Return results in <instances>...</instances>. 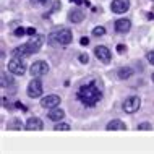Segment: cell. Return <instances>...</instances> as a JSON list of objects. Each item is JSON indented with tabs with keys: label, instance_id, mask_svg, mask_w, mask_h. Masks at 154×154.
I'll return each mask as SVG.
<instances>
[{
	"label": "cell",
	"instance_id": "1",
	"mask_svg": "<svg viewBox=\"0 0 154 154\" xmlns=\"http://www.w3.org/2000/svg\"><path fill=\"white\" fill-rule=\"evenodd\" d=\"M78 101H80L85 107H94L96 104L102 99V93L101 89L97 88L96 81H89L88 85H83L80 89H78Z\"/></svg>",
	"mask_w": 154,
	"mask_h": 154
},
{
	"label": "cell",
	"instance_id": "2",
	"mask_svg": "<svg viewBox=\"0 0 154 154\" xmlns=\"http://www.w3.org/2000/svg\"><path fill=\"white\" fill-rule=\"evenodd\" d=\"M42 42H44V37L36 34V36H32V39L29 41V42H24L23 45L13 49L11 55L13 57H29V55L36 54L41 47H42Z\"/></svg>",
	"mask_w": 154,
	"mask_h": 154
},
{
	"label": "cell",
	"instance_id": "3",
	"mask_svg": "<svg viewBox=\"0 0 154 154\" xmlns=\"http://www.w3.org/2000/svg\"><path fill=\"white\" fill-rule=\"evenodd\" d=\"M73 41V32L70 29H59V31H54L49 34V42L52 45H68Z\"/></svg>",
	"mask_w": 154,
	"mask_h": 154
},
{
	"label": "cell",
	"instance_id": "4",
	"mask_svg": "<svg viewBox=\"0 0 154 154\" xmlns=\"http://www.w3.org/2000/svg\"><path fill=\"white\" fill-rule=\"evenodd\" d=\"M7 68L11 75H16V76H21V75L26 73V63L21 60V57H13L8 62Z\"/></svg>",
	"mask_w": 154,
	"mask_h": 154
},
{
	"label": "cell",
	"instance_id": "5",
	"mask_svg": "<svg viewBox=\"0 0 154 154\" xmlns=\"http://www.w3.org/2000/svg\"><path fill=\"white\" fill-rule=\"evenodd\" d=\"M141 106V99L138 96H130V97H127L122 104V109L123 112H127V114H135L136 110L140 109Z\"/></svg>",
	"mask_w": 154,
	"mask_h": 154
},
{
	"label": "cell",
	"instance_id": "6",
	"mask_svg": "<svg viewBox=\"0 0 154 154\" xmlns=\"http://www.w3.org/2000/svg\"><path fill=\"white\" fill-rule=\"evenodd\" d=\"M29 73L32 75V78H39V76H44V75L49 73V63L44 60H37L31 65L29 68Z\"/></svg>",
	"mask_w": 154,
	"mask_h": 154
},
{
	"label": "cell",
	"instance_id": "7",
	"mask_svg": "<svg viewBox=\"0 0 154 154\" xmlns=\"http://www.w3.org/2000/svg\"><path fill=\"white\" fill-rule=\"evenodd\" d=\"M26 94L29 96L31 99L41 97V96H42V83H41V80H37V78H32V81H29V85H28Z\"/></svg>",
	"mask_w": 154,
	"mask_h": 154
},
{
	"label": "cell",
	"instance_id": "8",
	"mask_svg": "<svg viewBox=\"0 0 154 154\" xmlns=\"http://www.w3.org/2000/svg\"><path fill=\"white\" fill-rule=\"evenodd\" d=\"M128 8H130V0H112L110 3V10L119 15L128 11Z\"/></svg>",
	"mask_w": 154,
	"mask_h": 154
},
{
	"label": "cell",
	"instance_id": "9",
	"mask_svg": "<svg viewBox=\"0 0 154 154\" xmlns=\"http://www.w3.org/2000/svg\"><path fill=\"white\" fill-rule=\"evenodd\" d=\"M60 106V96L57 94H47L45 97L41 99V107H45V109H52V107Z\"/></svg>",
	"mask_w": 154,
	"mask_h": 154
},
{
	"label": "cell",
	"instance_id": "10",
	"mask_svg": "<svg viewBox=\"0 0 154 154\" xmlns=\"http://www.w3.org/2000/svg\"><path fill=\"white\" fill-rule=\"evenodd\" d=\"M94 55L97 57L101 62H104V63H109L110 59H112V54H110V51L106 47V45H97V47L94 49Z\"/></svg>",
	"mask_w": 154,
	"mask_h": 154
},
{
	"label": "cell",
	"instance_id": "11",
	"mask_svg": "<svg viewBox=\"0 0 154 154\" xmlns=\"http://www.w3.org/2000/svg\"><path fill=\"white\" fill-rule=\"evenodd\" d=\"M24 128H26V130H29V131H41L44 128V123H42V120H41V119L32 117L29 120H26Z\"/></svg>",
	"mask_w": 154,
	"mask_h": 154
},
{
	"label": "cell",
	"instance_id": "12",
	"mask_svg": "<svg viewBox=\"0 0 154 154\" xmlns=\"http://www.w3.org/2000/svg\"><path fill=\"white\" fill-rule=\"evenodd\" d=\"M131 29V21L128 18H120L115 21V31L120 32V34H125Z\"/></svg>",
	"mask_w": 154,
	"mask_h": 154
},
{
	"label": "cell",
	"instance_id": "13",
	"mask_svg": "<svg viewBox=\"0 0 154 154\" xmlns=\"http://www.w3.org/2000/svg\"><path fill=\"white\" fill-rule=\"evenodd\" d=\"M47 117L51 120H54V122H60V120H63V117H65V112H63V109H60V107L57 106V107L49 109Z\"/></svg>",
	"mask_w": 154,
	"mask_h": 154
},
{
	"label": "cell",
	"instance_id": "14",
	"mask_svg": "<svg viewBox=\"0 0 154 154\" xmlns=\"http://www.w3.org/2000/svg\"><path fill=\"white\" fill-rule=\"evenodd\" d=\"M106 130H109V131H117V130H120V131H123V130H127V125H125L122 120H110L109 123L106 125Z\"/></svg>",
	"mask_w": 154,
	"mask_h": 154
},
{
	"label": "cell",
	"instance_id": "15",
	"mask_svg": "<svg viewBox=\"0 0 154 154\" xmlns=\"http://www.w3.org/2000/svg\"><path fill=\"white\" fill-rule=\"evenodd\" d=\"M68 20L72 23H81L83 20H85V13H83L80 8H75V10H72L68 13Z\"/></svg>",
	"mask_w": 154,
	"mask_h": 154
},
{
	"label": "cell",
	"instance_id": "16",
	"mask_svg": "<svg viewBox=\"0 0 154 154\" xmlns=\"http://www.w3.org/2000/svg\"><path fill=\"white\" fill-rule=\"evenodd\" d=\"M133 75V68H130V66H123V68L119 70V78L120 80H128Z\"/></svg>",
	"mask_w": 154,
	"mask_h": 154
},
{
	"label": "cell",
	"instance_id": "17",
	"mask_svg": "<svg viewBox=\"0 0 154 154\" xmlns=\"http://www.w3.org/2000/svg\"><path fill=\"white\" fill-rule=\"evenodd\" d=\"M70 128H72V127H70L68 123H65V122H62V120H60V122H57V123H55L54 130H55V131H68Z\"/></svg>",
	"mask_w": 154,
	"mask_h": 154
},
{
	"label": "cell",
	"instance_id": "18",
	"mask_svg": "<svg viewBox=\"0 0 154 154\" xmlns=\"http://www.w3.org/2000/svg\"><path fill=\"white\" fill-rule=\"evenodd\" d=\"M104 34H106V29H104L102 26H96L94 29H93V36H96V37L104 36Z\"/></svg>",
	"mask_w": 154,
	"mask_h": 154
},
{
	"label": "cell",
	"instance_id": "19",
	"mask_svg": "<svg viewBox=\"0 0 154 154\" xmlns=\"http://www.w3.org/2000/svg\"><path fill=\"white\" fill-rule=\"evenodd\" d=\"M13 34H15L16 37H21V36H24V34H28V31H26V28L20 26V28H16V29L13 31Z\"/></svg>",
	"mask_w": 154,
	"mask_h": 154
},
{
	"label": "cell",
	"instance_id": "20",
	"mask_svg": "<svg viewBox=\"0 0 154 154\" xmlns=\"http://www.w3.org/2000/svg\"><path fill=\"white\" fill-rule=\"evenodd\" d=\"M151 123H148V122H144V123H140L138 125V130H151Z\"/></svg>",
	"mask_w": 154,
	"mask_h": 154
},
{
	"label": "cell",
	"instance_id": "21",
	"mask_svg": "<svg viewBox=\"0 0 154 154\" xmlns=\"http://www.w3.org/2000/svg\"><path fill=\"white\" fill-rule=\"evenodd\" d=\"M8 128H10V130H11V128H23V125H21V123H20V122H18V120H16V119H15V122H13V123H10V125H8Z\"/></svg>",
	"mask_w": 154,
	"mask_h": 154
},
{
	"label": "cell",
	"instance_id": "22",
	"mask_svg": "<svg viewBox=\"0 0 154 154\" xmlns=\"http://www.w3.org/2000/svg\"><path fill=\"white\" fill-rule=\"evenodd\" d=\"M80 62H81V63H88V62H89V57L86 55V54H80Z\"/></svg>",
	"mask_w": 154,
	"mask_h": 154
},
{
	"label": "cell",
	"instance_id": "23",
	"mask_svg": "<svg viewBox=\"0 0 154 154\" xmlns=\"http://www.w3.org/2000/svg\"><path fill=\"white\" fill-rule=\"evenodd\" d=\"M148 62H149V63H151V65H154V51H151V52H148Z\"/></svg>",
	"mask_w": 154,
	"mask_h": 154
},
{
	"label": "cell",
	"instance_id": "24",
	"mask_svg": "<svg viewBox=\"0 0 154 154\" xmlns=\"http://www.w3.org/2000/svg\"><path fill=\"white\" fill-rule=\"evenodd\" d=\"M32 3H37V5H49L51 0H32Z\"/></svg>",
	"mask_w": 154,
	"mask_h": 154
},
{
	"label": "cell",
	"instance_id": "25",
	"mask_svg": "<svg viewBox=\"0 0 154 154\" xmlns=\"http://www.w3.org/2000/svg\"><path fill=\"white\" fill-rule=\"evenodd\" d=\"M26 31L29 36H36V28H26Z\"/></svg>",
	"mask_w": 154,
	"mask_h": 154
},
{
	"label": "cell",
	"instance_id": "26",
	"mask_svg": "<svg viewBox=\"0 0 154 154\" xmlns=\"http://www.w3.org/2000/svg\"><path fill=\"white\" fill-rule=\"evenodd\" d=\"M80 44H81V45H88V44H89V39H88V37H81V39H80Z\"/></svg>",
	"mask_w": 154,
	"mask_h": 154
},
{
	"label": "cell",
	"instance_id": "27",
	"mask_svg": "<svg viewBox=\"0 0 154 154\" xmlns=\"http://www.w3.org/2000/svg\"><path fill=\"white\" fill-rule=\"evenodd\" d=\"M125 51H127V47H125L123 44H119L117 45V52H125Z\"/></svg>",
	"mask_w": 154,
	"mask_h": 154
},
{
	"label": "cell",
	"instance_id": "28",
	"mask_svg": "<svg viewBox=\"0 0 154 154\" xmlns=\"http://www.w3.org/2000/svg\"><path fill=\"white\" fill-rule=\"evenodd\" d=\"M73 3H76V5H86V0H72Z\"/></svg>",
	"mask_w": 154,
	"mask_h": 154
},
{
	"label": "cell",
	"instance_id": "29",
	"mask_svg": "<svg viewBox=\"0 0 154 154\" xmlns=\"http://www.w3.org/2000/svg\"><path fill=\"white\" fill-rule=\"evenodd\" d=\"M16 107H18V109H21V110H26V107H24L21 102H16Z\"/></svg>",
	"mask_w": 154,
	"mask_h": 154
},
{
	"label": "cell",
	"instance_id": "30",
	"mask_svg": "<svg viewBox=\"0 0 154 154\" xmlns=\"http://www.w3.org/2000/svg\"><path fill=\"white\" fill-rule=\"evenodd\" d=\"M152 81H154V73H152Z\"/></svg>",
	"mask_w": 154,
	"mask_h": 154
}]
</instances>
